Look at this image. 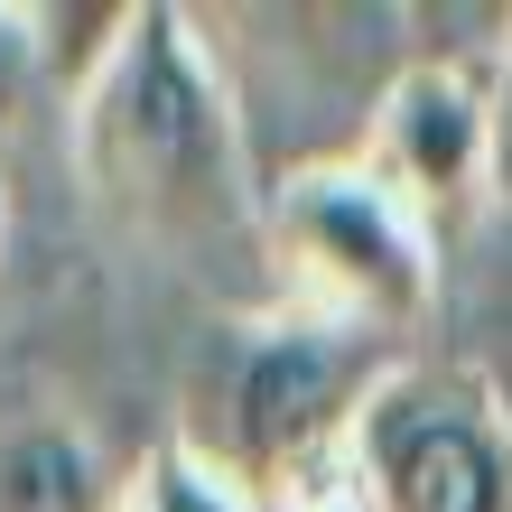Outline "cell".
Segmentation results:
<instances>
[{"label":"cell","instance_id":"obj_1","mask_svg":"<svg viewBox=\"0 0 512 512\" xmlns=\"http://www.w3.org/2000/svg\"><path fill=\"white\" fill-rule=\"evenodd\" d=\"M66 159L84 205L140 252H261V168L224 47L177 0H131L103 66L66 94Z\"/></svg>","mask_w":512,"mask_h":512},{"label":"cell","instance_id":"obj_2","mask_svg":"<svg viewBox=\"0 0 512 512\" xmlns=\"http://www.w3.org/2000/svg\"><path fill=\"white\" fill-rule=\"evenodd\" d=\"M391 364H401V345L270 298V308L205 326V345L177 373L168 438L196 447L261 512H354L345 447H354V419H364L373 382Z\"/></svg>","mask_w":512,"mask_h":512},{"label":"cell","instance_id":"obj_3","mask_svg":"<svg viewBox=\"0 0 512 512\" xmlns=\"http://www.w3.org/2000/svg\"><path fill=\"white\" fill-rule=\"evenodd\" d=\"M261 261L289 308L364 326L382 345H429L447 298V243L410 215L354 149H317L261 177Z\"/></svg>","mask_w":512,"mask_h":512},{"label":"cell","instance_id":"obj_4","mask_svg":"<svg viewBox=\"0 0 512 512\" xmlns=\"http://www.w3.org/2000/svg\"><path fill=\"white\" fill-rule=\"evenodd\" d=\"M354 512H512V391L475 354H401L345 447Z\"/></svg>","mask_w":512,"mask_h":512},{"label":"cell","instance_id":"obj_5","mask_svg":"<svg viewBox=\"0 0 512 512\" xmlns=\"http://www.w3.org/2000/svg\"><path fill=\"white\" fill-rule=\"evenodd\" d=\"M447 252L475 233V215L494 205V47H410L401 66L373 84L364 131L345 140Z\"/></svg>","mask_w":512,"mask_h":512},{"label":"cell","instance_id":"obj_6","mask_svg":"<svg viewBox=\"0 0 512 512\" xmlns=\"http://www.w3.org/2000/svg\"><path fill=\"white\" fill-rule=\"evenodd\" d=\"M122 475L75 410H0V512H122Z\"/></svg>","mask_w":512,"mask_h":512},{"label":"cell","instance_id":"obj_7","mask_svg":"<svg viewBox=\"0 0 512 512\" xmlns=\"http://www.w3.org/2000/svg\"><path fill=\"white\" fill-rule=\"evenodd\" d=\"M122 512H261L243 485H224L215 466L196 457V447H177L168 429L131 457V475H122Z\"/></svg>","mask_w":512,"mask_h":512},{"label":"cell","instance_id":"obj_8","mask_svg":"<svg viewBox=\"0 0 512 512\" xmlns=\"http://www.w3.org/2000/svg\"><path fill=\"white\" fill-rule=\"evenodd\" d=\"M38 94H56V66H47V28L38 10H19V0H0V131L19 122Z\"/></svg>","mask_w":512,"mask_h":512},{"label":"cell","instance_id":"obj_9","mask_svg":"<svg viewBox=\"0 0 512 512\" xmlns=\"http://www.w3.org/2000/svg\"><path fill=\"white\" fill-rule=\"evenodd\" d=\"M0 252H10V196H0Z\"/></svg>","mask_w":512,"mask_h":512}]
</instances>
